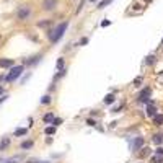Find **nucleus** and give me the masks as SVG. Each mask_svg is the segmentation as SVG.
<instances>
[{
  "label": "nucleus",
  "instance_id": "14",
  "mask_svg": "<svg viewBox=\"0 0 163 163\" xmlns=\"http://www.w3.org/2000/svg\"><path fill=\"white\" fill-rule=\"evenodd\" d=\"M152 142L155 143V145H160V143L163 142V134H153L152 135Z\"/></svg>",
  "mask_w": 163,
  "mask_h": 163
},
{
  "label": "nucleus",
  "instance_id": "40",
  "mask_svg": "<svg viewBox=\"0 0 163 163\" xmlns=\"http://www.w3.org/2000/svg\"><path fill=\"white\" fill-rule=\"evenodd\" d=\"M90 2H96V0H90Z\"/></svg>",
  "mask_w": 163,
  "mask_h": 163
},
{
  "label": "nucleus",
  "instance_id": "8",
  "mask_svg": "<svg viewBox=\"0 0 163 163\" xmlns=\"http://www.w3.org/2000/svg\"><path fill=\"white\" fill-rule=\"evenodd\" d=\"M57 7V0H44L42 2V10L46 11H52Z\"/></svg>",
  "mask_w": 163,
  "mask_h": 163
},
{
  "label": "nucleus",
  "instance_id": "16",
  "mask_svg": "<svg viewBox=\"0 0 163 163\" xmlns=\"http://www.w3.org/2000/svg\"><path fill=\"white\" fill-rule=\"evenodd\" d=\"M152 119H153V126H163V114H157Z\"/></svg>",
  "mask_w": 163,
  "mask_h": 163
},
{
  "label": "nucleus",
  "instance_id": "9",
  "mask_svg": "<svg viewBox=\"0 0 163 163\" xmlns=\"http://www.w3.org/2000/svg\"><path fill=\"white\" fill-rule=\"evenodd\" d=\"M15 65L13 59H0V69H11Z\"/></svg>",
  "mask_w": 163,
  "mask_h": 163
},
{
  "label": "nucleus",
  "instance_id": "31",
  "mask_svg": "<svg viewBox=\"0 0 163 163\" xmlns=\"http://www.w3.org/2000/svg\"><path fill=\"white\" fill-rule=\"evenodd\" d=\"M109 25H111V21H108V20H103L101 21V26H103V28H104V26H109Z\"/></svg>",
  "mask_w": 163,
  "mask_h": 163
},
{
  "label": "nucleus",
  "instance_id": "4",
  "mask_svg": "<svg viewBox=\"0 0 163 163\" xmlns=\"http://www.w3.org/2000/svg\"><path fill=\"white\" fill-rule=\"evenodd\" d=\"M31 15V8L30 7H20V8H18V11H16V18H18V20H26V18H28V16Z\"/></svg>",
  "mask_w": 163,
  "mask_h": 163
},
{
  "label": "nucleus",
  "instance_id": "19",
  "mask_svg": "<svg viewBox=\"0 0 163 163\" xmlns=\"http://www.w3.org/2000/svg\"><path fill=\"white\" fill-rule=\"evenodd\" d=\"M44 134H46V135H54V134H56V127H54V126H47V127L44 129Z\"/></svg>",
  "mask_w": 163,
  "mask_h": 163
},
{
  "label": "nucleus",
  "instance_id": "22",
  "mask_svg": "<svg viewBox=\"0 0 163 163\" xmlns=\"http://www.w3.org/2000/svg\"><path fill=\"white\" fill-rule=\"evenodd\" d=\"M51 101H52V98L49 95H44V96L41 98V104H51Z\"/></svg>",
  "mask_w": 163,
  "mask_h": 163
},
{
  "label": "nucleus",
  "instance_id": "7",
  "mask_svg": "<svg viewBox=\"0 0 163 163\" xmlns=\"http://www.w3.org/2000/svg\"><path fill=\"white\" fill-rule=\"evenodd\" d=\"M41 59H42V54H34V56L25 59V61H23V65H36L38 62H41Z\"/></svg>",
  "mask_w": 163,
  "mask_h": 163
},
{
  "label": "nucleus",
  "instance_id": "23",
  "mask_svg": "<svg viewBox=\"0 0 163 163\" xmlns=\"http://www.w3.org/2000/svg\"><path fill=\"white\" fill-rule=\"evenodd\" d=\"M65 73H67V69H62V70H59V73H57V75L54 77V82L59 80V78H62V77L65 75Z\"/></svg>",
  "mask_w": 163,
  "mask_h": 163
},
{
  "label": "nucleus",
  "instance_id": "12",
  "mask_svg": "<svg viewBox=\"0 0 163 163\" xmlns=\"http://www.w3.org/2000/svg\"><path fill=\"white\" fill-rule=\"evenodd\" d=\"M103 101H104V104H112V103L116 101V95H114V93H109V95H106V96H104V100H103Z\"/></svg>",
  "mask_w": 163,
  "mask_h": 163
},
{
  "label": "nucleus",
  "instance_id": "37",
  "mask_svg": "<svg viewBox=\"0 0 163 163\" xmlns=\"http://www.w3.org/2000/svg\"><path fill=\"white\" fill-rule=\"evenodd\" d=\"M3 95V87H0V96Z\"/></svg>",
  "mask_w": 163,
  "mask_h": 163
},
{
  "label": "nucleus",
  "instance_id": "27",
  "mask_svg": "<svg viewBox=\"0 0 163 163\" xmlns=\"http://www.w3.org/2000/svg\"><path fill=\"white\" fill-rule=\"evenodd\" d=\"M155 153H157V155H160V157H163V147H160V145H158L157 150H155Z\"/></svg>",
  "mask_w": 163,
  "mask_h": 163
},
{
  "label": "nucleus",
  "instance_id": "6",
  "mask_svg": "<svg viewBox=\"0 0 163 163\" xmlns=\"http://www.w3.org/2000/svg\"><path fill=\"white\" fill-rule=\"evenodd\" d=\"M158 114V109H157V104H155V101L153 100H148L147 103V116L148 117H153Z\"/></svg>",
  "mask_w": 163,
  "mask_h": 163
},
{
  "label": "nucleus",
  "instance_id": "10",
  "mask_svg": "<svg viewBox=\"0 0 163 163\" xmlns=\"http://www.w3.org/2000/svg\"><path fill=\"white\" fill-rule=\"evenodd\" d=\"M10 143H11V140H10V137H2V140H0V152H3V150H7V148L10 147Z\"/></svg>",
  "mask_w": 163,
  "mask_h": 163
},
{
  "label": "nucleus",
  "instance_id": "34",
  "mask_svg": "<svg viewBox=\"0 0 163 163\" xmlns=\"http://www.w3.org/2000/svg\"><path fill=\"white\" fill-rule=\"evenodd\" d=\"M54 90H56V85H54V83H51V87H49V92H54Z\"/></svg>",
  "mask_w": 163,
  "mask_h": 163
},
{
  "label": "nucleus",
  "instance_id": "21",
  "mask_svg": "<svg viewBox=\"0 0 163 163\" xmlns=\"http://www.w3.org/2000/svg\"><path fill=\"white\" fill-rule=\"evenodd\" d=\"M142 83H143V77H137V78H134V87H135V88L142 87Z\"/></svg>",
  "mask_w": 163,
  "mask_h": 163
},
{
  "label": "nucleus",
  "instance_id": "39",
  "mask_svg": "<svg viewBox=\"0 0 163 163\" xmlns=\"http://www.w3.org/2000/svg\"><path fill=\"white\" fill-rule=\"evenodd\" d=\"M36 163H47V162H36Z\"/></svg>",
  "mask_w": 163,
  "mask_h": 163
},
{
  "label": "nucleus",
  "instance_id": "15",
  "mask_svg": "<svg viewBox=\"0 0 163 163\" xmlns=\"http://www.w3.org/2000/svg\"><path fill=\"white\" fill-rule=\"evenodd\" d=\"M33 145H34L33 140H25V142H21L20 148H21V150H30V148H33Z\"/></svg>",
  "mask_w": 163,
  "mask_h": 163
},
{
  "label": "nucleus",
  "instance_id": "1",
  "mask_svg": "<svg viewBox=\"0 0 163 163\" xmlns=\"http://www.w3.org/2000/svg\"><path fill=\"white\" fill-rule=\"evenodd\" d=\"M69 28V21H64V23H59V25L54 28V30L49 31V34H47V38H49V41H52V42H57V41L61 39L62 36H64V33H65V30Z\"/></svg>",
  "mask_w": 163,
  "mask_h": 163
},
{
  "label": "nucleus",
  "instance_id": "32",
  "mask_svg": "<svg viewBox=\"0 0 163 163\" xmlns=\"http://www.w3.org/2000/svg\"><path fill=\"white\" fill-rule=\"evenodd\" d=\"M51 25V21H42V23H38V26H47Z\"/></svg>",
  "mask_w": 163,
  "mask_h": 163
},
{
  "label": "nucleus",
  "instance_id": "3",
  "mask_svg": "<svg viewBox=\"0 0 163 163\" xmlns=\"http://www.w3.org/2000/svg\"><path fill=\"white\" fill-rule=\"evenodd\" d=\"M150 96H152V88H150V87H145V88L142 90V92L139 93L137 101H139V103H148Z\"/></svg>",
  "mask_w": 163,
  "mask_h": 163
},
{
  "label": "nucleus",
  "instance_id": "26",
  "mask_svg": "<svg viewBox=\"0 0 163 163\" xmlns=\"http://www.w3.org/2000/svg\"><path fill=\"white\" fill-rule=\"evenodd\" d=\"M57 69H59V70H62V69H64V59H62V57H59V59H57Z\"/></svg>",
  "mask_w": 163,
  "mask_h": 163
},
{
  "label": "nucleus",
  "instance_id": "2",
  "mask_svg": "<svg viewBox=\"0 0 163 163\" xmlns=\"http://www.w3.org/2000/svg\"><path fill=\"white\" fill-rule=\"evenodd\" d=\"M23 70H25V65H13L10 69V72H8V75L5 77V80L8 82V83H11V82H15L18 77L23 73Z\"/></svg>",
  "mask_w": 163,
  "mask_h": 163
},
{
  "label": "nucleus",
  "instance_id": "42",
  "mask_svg": "<svg viewBox=\"0 0 163 163\" xmlns=\"http://www.w3.org/2000/svg\"><path fill=\"white\" fill-rule=\"evenodd\" d=\"M0 38H2V36H0Z\"/></svg>",
  "mask_w": 163,
  "mask_h": 163
},
{
  "label": "nucleus",
  "instance_id": "5",
  "mask_svg": "<svg viewBox=\"0 0 163 163\" xmlns=\"http://www.w3.org/2000/svg\"><path fill=\"white\" fill-rule=\"evenodd\" d=\"M142 147H143V137H135L132 142H131V150H132L134 153H137Z\"/></svg>",
  "mask_w": 163,
  "mask_h": 163
},
{
  "label": "nucleus",
  "instance_id": "13",
  "mask_svg": "<svg viewBox=\"0 0 163 163\" xmlns=\"http://www.w3.org/2000/svg\"><path fill=\"white\" fill-rule=\"evenodd\" d=\"M155 62H157V56H155V54H150V56L145 57V65L150 67V65H153Z\"/></svg>",
  "mask_w": 163,
  "mask_h": 163
},
{
  "label": "nucleus",
  "instance_id": "11",
  "mask_svg": "<svg viewBox=\"0 0 163 163\" xmlns=\"http://www.w3.org/2000/svg\"><path fill=\"white\" fill-rule=\"evenodd\" d=\"M150 153H152V150H150L148 147H142L140 148V152H137V157L140 158V160H143V158H147Z\"/></svg>",
  "mask_w": 163,
  "mask_h": 163
},
{
  "label": "nucleus",
  "instance_id": "36",
  "mask_svg": "<svg viewBox=\"0 0 163 163\" xmlns=\"http://www.w3.org/2000/svg\"><path fill=\"white\" fill-rule=\"evenodd\" d=\"M46 143H47V145H49V143H52V139H51V137H47V139H46Z\"/></svg>",
  "mask_w": 163,
  "mask_h": 163
},
{
  "label": "nucleus",
  "instance_id": "28",
  "mask_svg": "<svg viewBox=\"0 0 163 163\" xmlns=\"http://www.w3.org/2000/svg\"><path fill=\"white\" fill-rule=\"evenodd\" d=\"M87 124L92 126V127H95V126H96V121H95V119H87Z\"/></svg>",
  "mask_w": 163,
  "mask_h": 163
},
{
  "label": "nucleus",
  "instance_id": "30",
  "mask_svg": "<svg viewBox=\"0 0 163 163\" xmlns=\"http://www.w3.org/2000/svg\"><path fill=\"white\" fill-rule=\"evenodd\" d=\"M87 42H88V38H82L80 39V46H85Z\"/></svg>",
  "mask_w": 163,
  "mask_h": 163
},
{
  "label": "nucleus",
  "instance_id": "33",
  "mask_svg": "<svg viewBox=\"0 0 163 163\" xmlns=\"http://www.w3.org/2000/svg\"><path fill=\"white\" fill-rule=\"evenodd\" d=\"M140 8H142V5H140V3H135V5H134V10H140Z\"/></svg>",
  "mask_w": 163,
  "mask_h": 163
},
{
  "label": "nucleus",
  "instance_id": "24",
  "mask_svg": "<svg viewBox=\"0 0 163 163\" xmlns=\"http://www.w3.org/2000/svg\"><path fill=\"white\" fill-rule=\"evenodd\" d=\"M111 2H112V0H101V2L98 3V8H104V7H106V5H109Z\"/></svg>",
  "mask_w": 163,
  "mask_h": 163
},
{
  "label": "nucleus",
  "instance_id": "18",
  "mask_svg": "<svg viewBox=\"0 0 163 163\" xmlns=\"http://www.w3.org/2000/svg\"><path fill=\"white\" fill-rule=\"evenodd\" d=\"M54 117H56V116H54V112H46V114H44V116H42V121H44V122H46V124H49V122H52V119H54Z\"/></svg>",
  "mask_w": 163,
  "mask_h": 163
},
{
  "label": "nucleus",
  "instance_id": "41",
  "mask_svg": "<svg viewBox=\"0 0 163 163\" xmlns=\"http://www.w3.org/2000/svg\"><path fill=\"white\" fill-rule=\"evenodd\" d=\"M162 44H163V39H162Z\"/></svg>",
  "mask_w": 163,
  "mask_h": 163
},
{
  "label": "nucleus",
  "instance_id": "17",
  "mask_svg": "<svg viewBox=\"0 0 163 163\" xmlns=\"http://www.w3.org/2000/svg\"><path fill=\"white\" fill-rule=\"evenodd\" d=\"M26 134H28V129L26 127H18L15 132H13V135H15V137H21V135H26Z\"/></svg>",
  "mask_w": 163,
  "mask_h": 163
},
{
  "label": "nucleus",
  "instance_id": "35",
  "mask_svg": "<svg viewBox=\"0 0 163 163\" xmlns=\"http://www.w3.org/2000/svg\"><path fill=\"white\" fill-rule=\"evenodd\" d=\"M7 163H16V158H11V160H7Z\"/></svg>",
  "mask_w": 163,
  "mask_h": 163
},
{
  "label": "nucleus",
  "instance_id": "20",
  "mask_svg": "<svg viewBox=\"0 0 163 163\" xmlns=\"http://www.w3.org/2000/svg\"><path fill=\"white\" fill-rule=\"evenodd\" d=\"M150 163H163V157H160V155H153V157H150Z\"/></svg>",
  "mask_w": 163,
  "mask_h": 163
},
{
  "label": "nucleus",
  "instance_id": "25",
  "mask_svg": "<svg viewBox=\"0 0 163 163\" xmlns=\"http://www.w3.org/2000/svg\"><path fill=\"white\" fill-rule=\"evenodd\" d=\"M52 124H54V127H57V126L62 124V119L61 117H54V119H52Z\"/></svg>",
  "mask_w": 163,
  "mask_h": 163
},
{
  "label": "nucleus",
  "instance_id": "29",
  "mask_svg": "<svg viewBox=\"0 0 163 163\" xmlns=\"http://www.w3.org/2000/svg\"><path fill=\"white\" fill-rule=\"evenodd\" d=\"M83 5H85V0H82V2H80V5H78V8H77V13H80V11H82V7H83Z\"/></svg>",
  "mask_w": 163,
  "mask_h": 163
},
{
  "label": "nucleus",
  "instance_id": "38",
  "mask_svg": "<svg viewBox=\"0 0 163 163\" xmlns=\"http://www.w3.org/2000/svg\"><path fill=\"white\" fill-rule=\"evenodd\" d=\"M2 80H5V77H3L2 73H0V82H2Z\"/></svg>",
  "mask_w": 163,
  "mask_h": 163
}]
</instances>
